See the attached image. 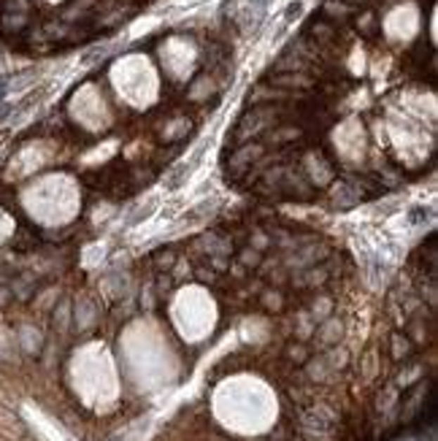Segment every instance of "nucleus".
Listing matches in <instances>:
<instances>
[{"label":"nucleus","mask_w":438,"mask_h":441,"mask_svg":"<svg viewBox=\"0 0 438 441\" xmlns=\"http://www.w3.org/2000/svg\"><path fill=\"white\" fill-rule=\"evenodd\" d=\"M30 27V11H0V33L19 36Z\"/></svg>","instance_id":"obj_1"},{"label":"nucleus","mask_w":438,"mask_h":441,"mask_svg":"<svg viewBox=\"0 0 438 441\" xmlns=\"http://www.w3.org/2000/svg\"><path fill=\"white\" fill-rule=\"evenodd\" d=\"M187 177H190V165H181V168H176L174 174L168 177V181H165V184H168V190H179V187H181V181H184Z\"/></svg>","instance_id":"obj_2"},{"label":"nucleus","mask_w":438,"mask_h":441,"mask_svg":"<svg viewBox=\"0 0 438 441\" xmlns=\"http://www.w3.org/2000/svg\"><path fill=\"white\" fill-rule=\"evenodd\" d=\"M300 11H303V6H300V3H290V8H287L284 19H287V22H292V19L300 17Z\"/></svg>","instance_id":"obj_3"},{"label":"nucleus","mask_w":438,"mask_h":441,"mask_svg":"<svg viewBox=\"0 0 438 441\" xmlns=\"http://www.w3.org/2000/svg\"><path fill=\"white\" fill-rule=\"evenodd\" d=\"M271 6V0H249V8H260V11H265Z\"/></svg>","instance_id":"obj_4"},{"label":"nucleus","mask_w":438,"mask_h":441,"mask_svg":"<svg viewBox=\"0 0 438 441\" xmlns=\"http://www.w3.org/2000/svg\"><path fill=\"white\" fill-rule=\"evenodd\" d=\"M6 92H8V79H6V76H0V101L6 98Z\"/></svg>","instance_id":"obj_5"},{"label":"nucleus","mask_w":438,"mask_h":441,"mask_svg":"<svg viewBox=\"0 0 438 441\" xmlns=\"http://www.w3.org/2000/svg\"><path fill=\"white\" fill-rule=\"evenodd\" d=\"M0 300H8V293H3V290H0Z\"/></svg>","instance_id":"obj_6"},{"label":"nucleus","mask_w":438,"mask_h":441,"mask_svg":"<svg viewBox=\"0 0 438 441\" xmlns=\"http://www.w3.org/2000/svg\"><path fill=\"white\" fill-rule=\"evenodd\" d=\"M341 3H347V6H349V3H360V0H341Z\"/></svg>","instance_id":"obj_7"}]
</instances>
